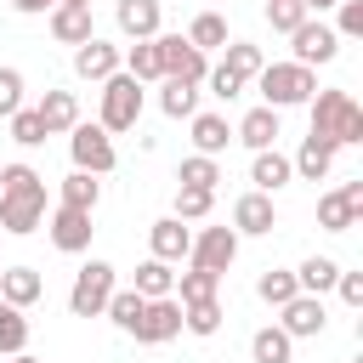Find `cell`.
I'll list each match as a JSON object with an SVG mask.
<instances>
[{"label":"cell","mask_w":363,"mask_h":363,"mask_svg":"<svg viewBox=\"0 0 363 363\" xmlns=\"http://www.w3.org/2000/svg\"><path fill=\"white\" fill-rule=\"evenodd\" d=\"M51 6H62V0H11V11H23V17H40V11H51Z\"/></svg>","instance_id":"obj_46"},{"label":"cell","mask_w":363,"mask_h":363,"mask_svg":"<svg viewBox=\"0 0 363 363\" xmlns=\"http://www.w3.org/2000/svg\"><path fill=\"white\" fill-rule=\"evenodd\" d=\"M250 182H255V193H278V187L295 182V170H289V159H284L278 147H261L255 164H250Z\"/></svg>","instance_id":"obj_21"},{"label":"cell","mask_w":363,"mask_h":363,"mask_svg":"<svg viewBox=\"0 0 363 363\" xmlns=\"http://www.w3.org/2000/svg\"><path fill=\"white\" fill-rule=\"evenodd\" d=\"M113 23H119V34H130V40H153V34H159V0H119V6H113Z\"/></svg>","instance_id":"obj_18"},{"label":"cell","mask_w":363,"mask_h":363,"mask_svg":"<svg viewBox=\"0 0 363 363\" xmlns=\"http://www.w3.org/2000/svg\"><path fill=\"white\" fill-rule=\"evenodd\" d=\"M204 85H210V96H216V102H238L250 79H238L233 68H210V74H204Z\"/></svg>","instance_id":"obj_42"},{"label":"cell","mask_w":363,"mask_h":363,"mask_svg":"<svg viewBox=\"0 0 363 363\" xmlns=\"http://www.w3.org/2000/svg\"><path fill=\"white\" fill-rule=\"evenodd\" d=\"M227 142H233V125H227V113H193V153H227Z\"/></svg>","instance_id":"obj_23"},{"label":"cell","mask_w":363,"mask_h":363,"mask_svg":"<svg viewBox=\"0 0 363 363\" xmlns=\"http://www.w3.org/2000/svg\"><path fill=\"white\" fill-rule=\"evenodd\" d=\"M11 142H17V147H40V142H45V125H40L34 108H17V113H11Z\"/></svg>","instance_id":"obj_40"},{"label":"cell","mask_w":363,"mask_h":363,"mask_svg":"<svg viewBox=\"0 0 363 363\" xmlns=\"http://www.w3.org/2000/svg\"><path fill=\"white\" fill-rule=\"evenodd\" d=\"M335 289H340V301H346V306H363V272H346V267H340Z\"/></svg>","instance_id":"obj_45"},{"label":"cell","mask_w":363,"mask_h":363,"mask_svg":"<svg viewBox=\"0 0 363 363\" xmlns=\"http://www.w3.org/2000/svg\"><path fill=\"white\" fill-rule=\"evenodd\" d=\"M113 289H119V284H113V267H108V261H85V267L74 272L68 312H74V318H102V306H108Z\"/></svg>","instance_id":"obj_5"},{"label":"cell","mask_w":363,"mask_h":363,"mask_svg":"<svg viewBox=\"0 0 363 363\" xmlns=\"http://www.w3.org/2000/svg\"><path fill=\"white\" fill-rule=\"evenodd\" d=\"M136 119H142V79H130L119 68V74L102 79V113H96V125L108 136H119V130H136Z\"/></svg>","instance_id":"obj_4"},{"label":"cell","mask_w":363,"mask_h":363,"mask_svg":"<svg viewBox=\"0 0 363 363\" xmlns=\"http://www.w3.org/2000/svg\"><path fill=\"white\" fill-rule=\"evenodd\" d=\"M176 335H182V301H176V295L147 301V312H142V323H136V340H142V346H164V340H176Z\"/></svg>","instance_id":"obj_12"},{"label":"cell","mask_w":363,"mask_h":363,"mask_svg":"<svg viewBox=\"0 0 363 363\" xmlns=\"http://www.w3.org/2000/svg\"><path fill=\"white\" fill-rule=\"evenodd\" d=\"M147 244H153L159 261H187V250H193V227H182V216H164V221L147 227Z\"/></svg>","instance_id":"obj_17"},{"label":"cell","mask_w":363,"mask_h":363,"mask_svg":"<svg viewBox=\"0 0 363 363\" xmlns=\"http://www.w3.org/2000/svg\"><path fill=\"white\" fill-rule=\"evenodd\" d=\"M221 68H233L238 79H255V74L267 68V57H261V45H250V40H227V57H221Z\"/></svg>","instance_id":"obj_34"},{"label":"cell","mask_w":363,"mask_h":363,"mask_svg":"<svg viewBox=\"0 0 363 363\" xmlns=\"http://www.w3.org/2000/svg\"><path fill=\"white\" fill-rule=\"evenodd\" d=\"M6 363H40V357H28V352H11V357H6Z\"/></svg>","instance_id":"obj_48"},{"label":"cell","mask_w":363,"mask_h":363,"mask_svg":"<svg viewBox=\"0 0 363 363\" xmlns=\"http://www.w3.org/2000/svg\"><path fill=\"white\" fill-rule=\"evenodd\" d=\"M335 11H340L335 34H340V40H363V0H340Z\"/></svg>","instance_id":"obj_44"},{"label":"cell","mask_w":363,"mask_h":363,"mask_svg":"<svg viewBox=\"0 0 363 363\" xmlns=\"http://www.w3.org/2000/svg\"><path fill=\"white\" fill-rule=\"evenodd\" d=\"M51 34L62 40V45H85L91 40V6H51Z\"/></svg>","instance_id":"obj_22"},{"label":"cell","mask_w":363,"mask_h":363,"mask_svg":"<svg viewBox=\"0 0 363 363\" xmlns=\"http://www.w3.org/2000/svg\"><path fill=\"white\" fill-rule=\"evenodd\" d=\"M68 153H74V170H91V176H108V170L119 164L113 136H108L102 125H85V119L68 130Z\"/></svg>","instance_id":"obj_6"},{"label":"cell","mask_w":363,"mask_h":363,"mask_svg":"<svg viewBox=\"0 0 363 363\" xmlns=\"http://www.w3.org/2000/svg\"><path fill=\"white\" fill-rule=\"evenodd\" d=\"M119 62H125V74L142 79V85H147V79H164V62H159V45H153V40H136Z\"/></svg>","instance_id":"obj_29"},{"label":"cell","mask_w":363,"mask_h":363,"mask_svg":"<svg viewBox=\"0 0 363 363\" xmlns=\"http://www.w3.org/2000/svg\"><path fill=\"white\" fill-rule=\"evenodd\" d=\"M125 335H136V323H142V312H147V295H136V289H113L108 295V306H102Z\"/></svg>","instance_id":"obj_32"},{"label":"cell","mask_w":363,"mask_h":363,"mask_svg":"<svg viewBox=\"0 0 363 363\" xmlns=\"http://www.w3.org/2000/svg\"><path fill=\"white\" fill-rule=\"evenodd\" d=\"M119 57H125L119 45H108V40H96V34H91L85 45H74V74H79V79H96V85H102L108 74H119Z\"/></svg>","instance_id":"obj_14"},{"label":"cell","mask_w":363,"mask_h":363,"mask_svg":"<svg viewBox=\"0 0 363 363\" xmlns=\"http://www.w3.org/2000/svg\"><path fill=\"white\" fill-rule=\"evenodd\" d=\"M159 108H164L170 119H193V113H199V85H187V79H164V85H159Z\"/></svg>","instance_id":"obj_30"},{"label":"cell","mask_w":363,"mask_h":363,"mask_svg":"<svg viewBox=\"0 0 363 363\" xmlns=\"http://www.w3.org/2000/svg\"><path fill=\"white\" fill-rule=\"evenodd\" d=\"M335 278H340V261H335V255H306V261H301V272H295V284H301L306 295L335 289Z\"/></svg>","instance_id":"obj_28"},{"label":"cell","mask_w":363,"mask_h":363,"mask_svg":"<svg viewBox=\"0 0 363 363\" xmlns=\"http://www.w3.org/2000/svg\"><path fill=\"white\" fill-rule=\"evenodd\" d=\"M45 295V278L34 272V267H0V301H11V306H34Z\"/></svg>","instance_id":"obj_19"},{"label":"cell","mask_w":363,"mask_h":363,"mask_svg":"<svg viewBox=\"0 0 363 363\" xmlns=\"http://www.w3.org/2000/svg\"><path fill=\"white\" fill-rule=\"evenodd\" d=\"M23 346H28V318H23V306L0 301V357H11Z\"/></svg>","instance_id":"obj_33"},{"label":"cell","mask_w":363,"mask_h":363,"mask_svg":"<svg viewBox=\"0 0 363 363\" xmlns=\"http://www.w3.org/2000/svg\"><path fill=\"white\" fill-rule=\"evenodd\" d=\"M96 199H102V182H96L91 170H68V176L57 182V204H74V210H96Z\"/></svg>","instance_id":"obj_25"},{"label":"cell","mask_w":363,"mask_h":363,"mask_svg":"<svg viewBox=\"0 0 363 363\" xmlns=\"http://www.w3.org/2000/svg\"><path fill=\"white\" fill-rule=\"evenodd\" d=\"M187 45H199V51H216V45H227V17H216V11H199V17H193V28H187Z\"/></svg>","instance_id":"obj_36"},{"label":"cell","mask_w":363,"mask_h":363,"mask_svg":"<svg viewBox=\"0 0 363 363\" xmlns=\"http://www.w3.org/2000/svg\"><path fill=\"white\" fill-rule=\"evenodd\" d=\"M255 295H261L267 306H284L289 295H301V284H295V272H284V267H267V272H261V284H255Z\"/></svg>","instance_id":"obj_37"},{"label":"cell","mask_w":363,"mask_h":363,"mask_svg":"<svg viewBox=\"0 0 363 363\" xmlns=\"http://www.w3.org/2000/svg\"><path fill=\"white\" fill-rule=\"evenodd\" d=\"M289 45H295V57H289V62H306V68H318V62H335V51H340V34H335L323 17H306V23H295V28H289Z\"/></svg>","instance_id":"obj_8"},{"label":"cell","mask_w":363,"mask_h":363,"mask_svg":"<svg viewBox=\"0 0 363 363\" xmlns=\"http://www.w3.org/2000/svg\"><path fill=\"white\" fill-rule=\"evenodd\" d=\"M45 233H51V244L62 250V255H79V250H91V210H74V204H57L51 210V221H45Z\"/></svg>","instance_id":"obj_11"},{"label":"cell","mask_w":363,"mask_h":363,"mask_svg":"<svg viewBox=\"0 0 363 363\" xmlns=\"http://www.w3.org/2000/svg\"><path fill=\"white\" fill-rule=\"evenodd\" d=\"M34 113H40L45 136H68V130L79 125V96H74V91H45V96L34 102Z\"/></svg>","instance_id":"obj_15"},{"label":"cell","mask_w":363,"mask_h":363,"mask_svg":"<svg viewBox=\"0 0 363 363\" xmlns=\"http://www.w3.org/2000/svg\"><path fill=\"white\" fill-rule=\"evenodd\" d=\"M182 329L187 335H216L221 329V301H187L182 306Z\"/></svg>","instance_id":"obj_38"},{"label":"cell","mask_w":363,"mask_h":363,"mask_svg":"<svg viewBox=\"0 0 363 363\" xmlns=\"http://www.w3.org/2000/svg\"><path fill=\"white\" fill-rule=\"evenodd\" d=\"M23 108V74L17 68H0V119H11Z\"/></svg>","instance_id":"obj_43"},{"label":"cell","mask_w":363,"mask_h":363,"mask_svg":"<svg viewBox=\"0 0 363 363\" xmlns=\"http://www.w3.org/2000/svg\"><path fill=\"white\" fill-rule=\"evenodd\" d=\"M255 91H261L267 108H295V102H312L318 74H312L306 62H267V68L255 74Z\"/></svg>","instance_id":"obj_3"},{"label":"cell","mask_w":363,"mask_h":363,"mask_svg":"<svg viewBox=\"0 0 363 363\" xmlns=\"http://www.w3.org/2000/svg\"><path fill=\"white\" fill-rule=\"evenodd\" d=\"M187 261L204 267V272H227V267L238 261V233H233V227H204V233H193Z\"/></svg>","instance_id":"obj_10"},{"label":"cell","mask_w":363,"mask_h":363,"mask_svg":"<svg viewBox=\"0 0 363 363\" xmlns=\"http://www.w3.org/2000/svg\"><path fill=\"white\" fill-rule=\"evenodd\" d=\"M210 204H216L210 187H176V216H182V221H204Z\"/></svg>","instance_id":"obj_39"},{"label":"cell","mask_w":363,"mask_h":363,"mask_svg":"<svg viewBox=\"0 0 363 363\" xmlns=\"http://www.w3.org/2000/svg\"><path fill=\"white\" fill-rule=\"evenodd\" d=\"M216 182H221V164H216L210 153H193V159H182V170H176V187H210V193H216Z\"/></svg>","instance_id":"obj_35"},{"label":"cell","mask_w":363,"mask_h":363,"mask_svg":"<svg viewBox=\"0 0 363 363\" xmlns=\"http://www.w3.org/2000/svg\"><path fill=\"white\" fill-rule=\"evenodd\" d=\"M357 216H363V204H352L340 187L318 199V227H323V233H352V227H357Z\"/></svg>","instance_id":"obj_24"},{"label":"cell","mask_w":363,"mask_h":363,"mask_svg":"<svg viewBox=\"0 0 363 363\" xmlns=\"http://www.w3.org/2000/svg\"><path fill=\"white\" fill-rule=\"evenodd\" d=\"M329 164H335V142H323V136H306V142H301V153L289 159V170H295L301 182H323V176H329Z\"/></svg>","instance_id":"obj_20"},{"label":"cell","mask_w":363,"mask_h":363,"mask_svg":"<svg viewBox=\"0 0 363 363\" xmlns=\"http://www.w3.org/2000/svg\"><path fill=\"white\" fill-rule=\"evenodd\" d=\"M301 6H306V11H312V17H318V11H335V6H340V0H301Z\"/></svg>","instance_id":"obj_47"},{"label":"cell","mask_w":363,"mask_h":363,"mask_svg":"<svg viewBox=\"0 0 363 363\" xmlns=\"http://www.w3.org/2000/svg\"><path fill=\"white\" fill-rule=\"evenodd\" d=\"M278 136H284V130H278V108H267V102H261V108H250V113L238 119V130H233V142H244L250 153L278 147Z\"/></svg>","instance_id":"obj_16"},{"label":"cell","mask_w":363,"mask_h":363,"mask_svg":"<svg viewBox=\"0 0 363 363\" xmlns=\"http://www.w3.org/2000/svg\"><path fill=\"white\" fill-rule=\"evenodd\" d=\"M278 329L289 335V340H306V335H323L329 329V312H323V295H289L284 306H278Z\"/></svg>","instance_id":"obj_9"},{"label":"cell","mask_w":363,"mask_h":363,"mask_svg":"<svg viewBox=\"0 0 363 363\" xmlns=\"http://www.w3.org/2000/svg\"><path fill=\"white\" fill-rule=\"evenodd\" d=\"M312 136L335 142V147H357L363 142V108L352 91H312Z\"/></svg>","instance_id":"obj_2"},{"label":"cell","mask_w":363,"mask_h":363,"mask_svg":"<svg viewBox=\"0 0 363 363\" xmlns=\"http://www.w3.org/2000/svg\"><path fill=\"white\" fill-rule=\"evenodd\" d=\"M216 289H221V272H204V267L176 272V301H182V306H187V301H216Z\"/></svg>","instance_id":"obj_31"},{"label":"cell","mask_w":363,"mask_h":363,"mask_svg":"<svg viewBox=\"0 0 363 363\" xmlns=\"http://www.w3.org/2000/svg\"><path fill=\"white\" fill-rule=\"evenodd\" d=\"M45 227V176L34 164H6L0 170V233L28 238Z\"/></svg>","instance_id":"obj_1"},{"label":"cell","mask_w":363,"mask_h":363,"mask_svg":"<svg viewBox=\"0 0 363 363\" xmlns=\"http://www.w3.org/2000/svg\"><path fill=\"white\" fill-rule=\"evenodd\" d=\"M136 295H147V301H159V295H176V272H170V261H159V255H147L142 267H136V284H130Z\"/></svg>","instance_id":"obj_26"},{"label":"cell","mask_w":363,"mask_h":363,"mask_svg":"<svg viewBox=\"0 0 363 363\" xmlns=\"http://www.w3.org/2000/svg\"><path fill=\"white\" fill-rule=\"evenodd\" d=\"M153 45H159L164 79H187V85H204L210 62H204V51H199V45H187V34H153Z\"/></svg>","instance_id":"obj_7"},{"label":"cell","mask_w":363,"mask_h":363,"mask_svg":"<svg viewBox=\"0 0 363 363\" xmlns=\"http://www.w3.org/2000/svg\"><path fill=\"white\" fill-rule=\"evenodd\" d=\"M250 357H255V363H289V357H295V340H289L278 323H267V329L250 335Z\"/></svg>","instance_id":"obj_27"},{"label":"cell","mask_w":363,"mask_h":363,"mask_svg":"<svg viewBox=\"0 0 363 363\" xmlns=\"http://www.w3.org/2000/svg\"><path fill=\"white\" fill-rule=\"evenodd\" d=\"M278 227V204H272V193H244L238 204H233V233L244 238H261V233H272Z\"/></svg>","instance_id":"obj_13"},{"label":"cell","mask_w":363,"mask_h":363,"mask_svg":"<svg viewBox=\"0 0 363 363\" xmlns=\"http://www.w3.org/2000/svg\"><path fill=\"white\" fill-rule=\"evenodd\" d=\"M312 11L301 6V0H267V23H272V34H289L295 23H306Z\"/></svg>","instance_id":"obj_41"}]
</instances>
